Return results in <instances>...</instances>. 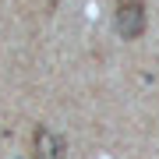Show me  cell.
I'll use <instances>...</instances> for the list:
<instances>
[{
    "mask_svg": "<svg viewBox=\"0 0 159 159\" xmlns=\"http://www.w3.org/2000/svg\"><path fill=\"white\" fill-rule=\"evenodd\" d=\"M117 32L124 39H138L145 32V4L142 0H117Z\"/></svg>",
    "mask_w": 159,
    "mask_h": 159,
    "instance_id": "obj_1",
    "label": "cell"
},
{
    "mask_svg": "<svg viewBox=\"0 0 159 159\" xmlns=\"http://www.w3.org/2000/svg\"><path fill=\"white\" fill-rule=\"evenodd\" d=\"M67 156V142L53 134L50 127H35L32 134V159H64Z\"/></svg>",
    "mask_w": 159,
    "mask_h": 159,
    "instance_id": "obj_2",
    "label": "cell"
}]
</instances>
